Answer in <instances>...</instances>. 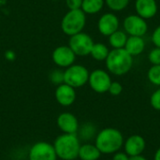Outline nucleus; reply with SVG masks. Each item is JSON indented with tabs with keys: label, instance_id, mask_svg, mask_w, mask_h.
I'll return each mask as SVG.
<instances>
[{
	"label": "nucleus",
	"instance_id": "nucleus-1",
	"mask_svg": "<svg viewBox=\"0 0 160 160\" xmlns=\"http://www.w3.org/2000/svg\"><path fill=\"white\" fill-rule=\"evenodd\" d=\"M95 144L101 154H114L123 147L124 136L117 128H106L98 133Z\"/></svg>",
	"mask_w": 160,
	"mask_h": 160
},
{
	"label": "nucleus",
	"instance_id": "nucleus-2",
	"mask_svg": "<svg viewBox=\"0 0 160 160\" xmlns=\"http://www.w3.org/2000/svg\"><path fill=\"white\" fill-rule=\"evenodd\" d=\"M133 56H131L125 48L113 49L110 51L105 62L107 69L113 75L122 76L127 74L132 68Z\"/></svg>",
	"mask_w": 160,
	"mask_h": 160
},
{
	"label": "nucleus",
	"instance_id": "nucleus-3",
	"mask_svg": "<svg viewBox=\"0 0 160 160\" xmlns=\"http://www.w3.org/2000/svg\"><path fill=\"white\" fill-rule=\"evenodd\" d=\"M53 147L57 158L63 160H74L79 157L81 143L76 134L64 133L56 138Z\"/></svg>",
	"mask_w": 160,
	"mask_h": 160
},
{
	"label": "nucleus",
	"instance_id": "nucleus-4",
	"mask_svg": "<svg viewBox=\"0 0 160 160\" xmlns=\"http://www.w3.org/2000/svg\"><path fill=\"white\" fill-rule=\"evenodd\" d=\"M85 23L86 16L81 8L69 9V11H68L62 19L61 29L66 35L71 37L82 32Z\"/></svg>",
	"mask_w": 160,
	"mask_h": 160
},
{
	"label": "nucleus",
	"instance_id": "nucleus-5",
	"mask_svg": "<svg viewBox=\"0 0 160 160\" xmlns=\"http://www.w3.org/2000/svg\"><path fill=\"white\" fill-rule=\"evenodd\" d=\"M88 69L82 65H71L64 71V83L73 88H79L88 82Z\"/></svg>",
	"mask_w": 160,
	"mask_h": 160
},
{
	"label": "nucleus",
	"instance_id": "nucleus-6",
	"mask_svg": "<svg viewBox=\"0 0 160 160\" xmlns=\"http://www.w3.org/2000/svg\"><path fill=\"white\" fill-rule=\"evenodd\" d=\"M68 45L76 55L86 56L90 54L94 41L88 34L81 32L70 37Z\"/></svg>",
	"mask_w": 160,
	"mask_h": 160
},
{
	"label": "nucleus",
	"instance_id": "nucleus-7",
	"mask_svg": "<svg viewBox=\"0 0 160 160\" xmlns=\"http://www.w3.org/2000/svg\"><path fill=\"white\" fill-rule=\"evenodd\" d=\"M88 83L96 93L103 94L108 92L112 79L108 72L103 69H96L89 74Z\"/></svg>",
	"mask_w": 160,
	"mask_h": 160
},
{
	"label": "nucleus",
	"instance_id": "nucleus-8",
	"mask_svg": "<svg viewBox=\"0 0 160 160\" xmlns=\"http://www.w3.org/2000/svg\"><path fill=\"white\" fill-rule=\"evenodd\" d=\"M124 29L129 36L143 37L148 30V24L139 15H129L124 20Z\"/></svg>",
	"mask_w": 160,
	"mask_h": 160
},
{
	"label": "nucleus",
	"instance_id": "nucleus-9",
	"mask_svg": "<svg viewBox=\"0 0 160 160\" xmlns=\"http://www.w3.org/2000/svg\"><path fill=\"white\" fill-rule=\"evenodd\" d=\"M56 158L53 145L46 142H36L29 151V160H56Z\"/></svg>",
	"mask_w": 160,
	"mask_h": 160
},
{
	"label": "nucleus",
	"instance_id": "nucleus-10",
	"mask_svg": "<svg viewBox=\"0 0 160 160\" xmlns=\"http://www.w3.org/2000/svg\"><path fill=\"white\" fill-rule=\"evenodd\" d=\"M53 63L60 68H68L75 62L76 54L70 49L69 46H58L52 54Z\"/></svg>",
	"mask_w": 160,
	"mask_h": 160
},
{
	"label": "nucleus",
	"instance_id": "nucleus-11",
	"mask_svg": "<svg viewBox=\"0 0 160 160\" xmlns=\"http://www.w3.org/2000/svg\"><path fill=\"white\" fill-rule=\"evenodd\" d=\"M125 153L129 157L142 155L146 148V142L141 135H131L124 142Z\"/></svg>",
	"mask_w": 160,
	"mask_h": 160
},
{
	"label": "nucleus",
	"instance_id": "nucleus-12",
	"mask_svg": "<svg viewBox=\"0 0 160 160\" xmlns=\"http://www.w3.org/2000/svg\"><path fill=\"white\" fill-rule=\"evenodd\" d=\"M98 28L100 34L109 37L119 28V19L113 13L103 14L98 22Z\"/></svg>",
	"mask_w": 160,
	"mask_h": 160
},
{
	"label": "nucleus",
	"instance_id": "nucleus-13",
	"mask_svg": "<svg viewBox=\"0 0 160 160\" xmlns=\"http://www.w3.org/2000/svg\"><path fill=\"white\" fill-rule=\"evenodd\" d=\"M55 98L56 101L62 106L68 107L72 105L76 99L75 88L67 83L59 84L55 90Z\"/></svg>",
	"mask_w": 160,
	"mask_h": 160
},
{
	"label": "nucleus",
	"instance_id": "nucleus-14",
	"mask_svg": "<svg viewBox=\"0 0 160 160\" xmlns=\"http://www.w3.org/2000/svg\"><path fill=\"white\" fill-rule=\"evenodd\" d=\"M58 128L67 134H76L79 130V122L76 116L70 112H63L57 117Z\"/></svg>",
	"mask_w": 160,
	"mask_h": 160
},
{
	"label": "nucleus",
	"instance_id": "nucleus-15",
	"mask_svg": "<svg viewBox=\"0 0 160 160\" xmlns=\"http://www.w3.org/2000/svg\"><path fill=\"white\" fill-rule=\"evenodd\" d=\"M135 9L137 15L148 20L155 17L158 13V3L156 0H136Z\"/></svg>",
	"mask_w": 160,
	"mask_h": 160
},
{
	"label": "nucleus",
	"instance_id": "nucleus-16",
	"mask_svg": "<svg viewBox=\"0 0 160 160\" xmlns=\"http://www.w3.org/2000/svg\"><path fill=\"white\" fill-rule=\"evenodd\" d=\"M145 48V41L142 37L130 36L128 38V40L125 45V50L131 55L136 56L141 54Z\"/></svg>",
	"mask_w": 160,
	"mask_h": 160
},
{
	"label": "nucleus",
	"instance_id": "nucleus-17",
	"mask_svg": "<svg viewBox=\"0 0 160 160\" xmlns=\"http://www.w3.org/2000/svg\"><path fill=\"white\" fill-rule=\"evenodd\" d=\"M101 156V152L96 144L85 143L81 145L79 150V158L82 160H98Z\"/></svg>",
	"mask_w": 160,
	"mask_h": 160
},
{
	"label": "nucleus",
	"instance_id": "nucleus-18",
	"mask_svg": "<svg viewBox=\"0 0 160 160\" xmlns=\"http://www.w3.org/2000/svg\"><path fill=\"white\" fill-rule=\"evenodd\" d=\"M105 0H82L81 9L85 14L98 13L104 7Z\"/></svg>",
	"mask_w": 160,
	"mask_h": 160
},
{
	"label": "nucleus",
	"instance_id": "nucleus-19",
	"mask_svg": "<svg viewBox=\"0 0 160 160\" xmlns=\"http://www.w3.org/2000/svg\"><path fill=\"white\" fill-rule=\"evenodd\" d=\"M128 40L127 33L122 30H116L114 33L109 36L110 45L113 49H122L125 48L126 42Z\"/></svg>",
	"mask_w": 160,
	"mask_h": 160
},
{
	"label": "nucleus",
	"instance_id": "nucleus-20",
	"mask_svg": "<svg viewBox=\"0 0 160 160\" xmlns=\"http://www.w3.org/2000/svg\"><path fill=\"white\" fill-rule=\"evenodd\" d=\"M109 52L110 51L108 47L105 44L98 42V43H94L90 54L97 61H105Z\"/></svg>",
	"mask_w": 160,
	"mask_h": 160
},
{
	"label": "nucleus",
	"instance_id": "nucleus-21",
	"mask_svg": "<svg viewBox=\"0 0 160 160\" xmlns=\"http://www.w3.org/2000/svg\"><path fill=\"white\" fill-rule=\"evenodd\" d=\"M147 77L152 84L160 86V65H153L147 72Z\"/></svg>",
	"mask_w": 160,
	"mask_h": 160
},
{
	"label": "nucleus",
	"instance_id": "nucleus-22",
	"mask_svg": "<svg viewBox=\"0 0 160 160\" xmlns=\"http://www.w3.org/2000/svg\"><path fill=\"white\" fill-rule=\"evenodd\" d=\"M105 3L110 9L113 11H121L128 6L129 0H105Z\"/></svg>",
	"mask_w": 160,
	"mask_h": 160
},
{
	"label": "nucleus",
	"instance_id": "nucleus-23",
	"mask_svg": "<svg viewBox=\"0 0 160 160\" xmlns=\"http://www.w3.org/2000/svg\"><path fill=\"white\" fill-rule=\"evenodd\" d=\"M49 79L52 83L57 85L64 83V71H61L59 69H54L50 73Z\"/></svg>",
	"mask_w": 160,
	"mask_h": 160
},
{
	"label": "nucleus",
	"instance_id": "nucleus-24",
	"mask_svg": "<svg viewBox=\"0 0 160 160\" xmlns=\"http://www.w3.org/2000/svg\"><path fill=\"white\" fill-rule=\"evenodd\" d=\"M95 131H96V128L92 124L87 123L82 128L81 136L82 138H84V140H90V138H92L94 136Z\"/></svg>",
	"mask_w": 160,
	"mask_h": 160
},
{
	"label": "nucleus",
	"instance_id": "nucleus-25",
	"mask_svg": "<svg viewBox=\"0 0 160 160\" xmlns=\"http://www.w3.org/2000/svg\"><path fill=\"white\" fill-rule=\"evenodd\" d=\"M150 104L153 109L160 112V89L156 90L150 98Z\"/></svg>",
	"mask_w": 160,
	"mask_h": 160
},
{
	"label": "nucleus",
	"instance_id": "nucleus-26",
	"mask_svg": "<svg viewBox=\"0 0 160 160\" xmlns=\"http://www.w3.org/2000/svg\"><path fill=\"white\" fill-rule=\"evenodd\" d=\"M148 59L152 65H160V48L153 49L148 54Z\"/></svg>",
	"mask_w": 160,
	"mask_h": 160
},
{
	"label": "nucleus",
	"instance_id": "nucleus-27",
	"mask_svg": "<svg viewBox=\"0 0 160 160\" xmlns=\"http://www.w3.org/2000/svg\"><path fill=\"white\" fill-rule=\"evenodd\" d=\"M108 92L112 95V96H119L122 92H123V85L118 82H112Z\"/></svg>",
	"mask_w": 160,
	"mask_h": 160
},
{
	"label": "nucleus",
	"instance_id": "nucleus-28",
	"mask_svg": "<svg viewBox=\"0 0 160 160\" xmlns=\"http://www.w3.org/2000/svg\"><path fill=\"white\" fill-rule=\"evenodd\" d=\"M66 4L69 9H80L82 8V0H66Z\"/></svg>",
	"mask_w": 160,
	"mask_h": 160
},
{
	"label": "nucleus",
	"instance_id": "nucleus-29",
	"mask_svg": "<svg viewBox=\"0 0 160 160\" xmlns=\"http://www.w3.org/2000/svg\"><path fill=\"white\" fill-rule=\"evenodd\" d=\"M152 41L156 45V47L160 48V25L154 30V33L152 36Z\"/></svg>",
	"mask_w": 160,
	"mask_h": 160
},
{
	"label": "nucleus",
	"instance_id": "nucleus-30",
	"mask_svg": "<svg viewBox=\"0 0 160 160\" xmlns=\"http://www.w3.org/2000/svg\"><path fill=\"white\" fill-rule=\"evenodd\" d=\"M112 160H129V156L125 152H116L113 154Z\"/></svg>",
	"mask_w": 160,
	"mask_h": 160
},
{
	"label": "nucleus",
	"instance_id": "nucleus-31",
	"mask_svg": "<svg viewBox=\"0 0 160 160\" xmlns=\"http://www.w3.org/2000/svg\"><path fill=\"white\" fill-rule=\"evenodd\" d=\"M6 58L9 61H12L15 58V53L11 51H7L6 52Z\"/></svg>",
	"mask_w": 160,
	"mask_h": 160
},
{
	"label": "nucleus",
	"instance_id": "nucleus-32",
	"mask_svg": "<svg viewBox=\"0 0 160 160\" xmlns=\"http://www.w3.org/2000/svg\"><path fill=\"white\" fill-rule=\"evenodd\" d=\"M129 160H148L145 158L143 156L140 155V156H135V157H129Z\"/></svg>",
	"mask_w": 160,
	"mask_h": 160
},
{
	"label": "nucleus",
	"instance_id": "nucleus-33",
	"mask_svg": "<svg viewBox=\"0 0 160 160\" xmlns=\"http://www.w3.org/2000/svg\"><path fill=\"white\" fill-rule=\"evenodd\" d=\"M154 160H160V147L157 150V152L154 156Z\"/></svg>",
	"mask_w": 160,
	"mask_h": 160
},
{
	"label": "nucleus",
	"instance_id": "nucleus-34",
	"mask_svg": "<svg viewBox=\"0 0 160 160\" xmlns=\"http://www.w3.org/2000/svg\"><path fill=\"white\" fill-rule=\"evenodd\" d=\"M52 1H58V0H52Z\"/></svg>",
	"mask_w": 160,
	"mask_h": 160
}]
</instances>
